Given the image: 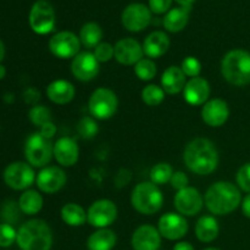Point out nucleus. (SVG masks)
Instances as JSON below:
<instances>
[{
	"mask_svg": "<svg viewBox=\"0 0 250 250\" xmlns=\"http://www.w3.org/2000/svg\"><path fill=\"white\" fill-rule=\"evenodd\" d=\"M186 166L197 175H210L219 165V151L211 141L195 138L190 141L183 151Z\"/></svg>",
	"mask_w": 250,
	"mask_h": 250,
	"instance_id": "obj_1",
	"label": "nucleus"
},
{
	"mask_svg": "<svg viewBox=\"0 0 250 250\" xmlns=\"http://www.w3.org/2000/svg\"><path fill=\"white\" fill-rule=\"evenodd\" d=\"M204 203L211 214L221 216L234 211L242 203L241 190L233 183L220 181L208 188Z\"/></svg>",
	"mask_w": 250,
	"mask_h": 250,
	"instance_id": "obj_2",
	"label": "nucleus"
},
{
	"mask_svg": "<svg viewBox=\"0 0 250 250\" xmlns=\"http://www.w3.org/2000/svg\"><path fill=\"white\" fill-rule=\"evenodd\" d=\"M16 242L21 250H50L53 233L43 220H29L20 227Z\"/></svg>",
	"mask_w": 250,
	"mask_h": 250,
	"instance_id": "obj_3",
	"label": "nucleus"
},
{
	"mask_svg": "<svg viewBox=\"0 0 250 250\" xmlns=\"http://www.w3.org/2000/svg\"><path fill=\"white\" fill-rule=\"evenodd\" d=\"M221 73L231 84L242 87L250 83V53L242 49L231 50L224 56Z\"/></svg>",
	"mask_w": 250,
	"mask_h": 250,
	"instance_id": "obj_4",
	"label": "nucleus"
},
{
	"mask_svg": "<svg viewBox=\"0 0 250 250\" xmlns=\"http://www.w3.org/2000/svg\"><path fill=\"white\" fill-rule=\"evenodd\" d=\"M131 203L139 214L154 215L163 208L164 195L159 186L153 182H142L134 187Z\"/></svg>",
	"mask_w": 250,
	"mask_h": 250,
	"instance_id": "obj_5",
	"label": "nucleus"
},
{
	"mask_svg": "<svg viewBox=\"0 0 250 250\" xmlns=\"http://www.w3.org/2000/svg\"><path fill=\"white\" fill-rule=\"evenodd\" d=\"M53 148L54 146L50 143V139L36 132L27 138L24 156L29 165L34 167H45L53 158Z\"/></svg>",
	"mask_w": 250,
	"mask_h": 250,
	"instance_id": "obj_6",
	"label": "nucleus"
},
{
	"mask_svg": "<svg viewBox=\"0 0 250 250\" xmlns=\"http://www.w3.org/2000/svg\"><path fill=\"white\" fill-rule=\"evenodd\" d=\"M119 99L109 88H98L92 93L88 103L90 115L97 120H109L116 114Z\"/></svg>",
	"mask_w": 250,
	"mask_h": 250,
	"instance_id": "obj_7",
	"label": "nucleus"
},
{
	"mask_svg": "<svg viewBox=\"0 0 250 250\" xmlns=\"http://www.w3.org/2000/svg\"><path fill=\"white\" fill-rule=\"evenodd\" d=\"M29 26L37 34H48L55 27V11L45 0H38L29 12Z\"/></svg>",
	"mask_w": 250,
	"mask_h": 250,
	"instance_id": "obj_8",
	"label": "nucleus"
},
{
	"mask_svg": "<svg viewBox=\"0 0 250 250\" xmlns=\"http://www.w3.org/2000/svg\"><path fill=\"white\" fill-rule=\"evenodd\" d=\"M36 180V173L31 165L22 161L12 163L5 168L4 171V181L10 188L15 190L27 189L33 185Z\"/></svg>",
	"mask_w": 250,
	"mask_h": 250,
	"instance_id": "obj_9",
	"label": "nucleus"
},
{
	"mask_svg": "<svg viewBox=\"0 0 250 250\" xmlns=\"http://www.w3.org/2000/svg\"><path fill=\"white\" fill-rule=\"evenodd\" d=\"M117 219V207L112 200L100 199L93 203L87 212V221L97 229H106Z\"/></svg>",
	"mask_w": 250,
	"mask_h": 250,
	"instance_id": "obj_10",
	"label": "nucleus"
},
{
	"mask_svg": "<svg viewBox=\"0 0 250 250\" xmlns=\"http://www.w3.org/2000/svg\"><path fill=\"white\" fill-rule=\"evenodd\" d=\"M81 41L75 33L68 31L54 34L49 41V49L51 54L59 59H73L80 51Z\"/></svg>",
	"mask_w": 250,
	"mask_h": 250,
	"instance_id": "obj_11",
	"label": "nucleus"
},
{
	"mask_svg": "<svg viewBox=\"0 0 250 250\" xmlns=\"http://www.w3.org/2000/svg\"><path fill=\"white\" fill-rule=\"evenodd\" d=\"M122 24L129 32H141L149 26L151 21V11L141 2L129 4L122 12Z\"/></svg>",
	"mask_w": 250,
	"mask_h": 250,
	"instance_id": "obj_12",
	"label": "nucleus"
},
{
	"mask_svg": "<svg viewBox=\"0 0 250 250\" xmlns=\"http://www.w3.org/2000/svg\"><path fill=\"white\" fill-rule=\"evenodd\" d=\"M173 204L178 214L182 216H195L202 211L204 199L199 190L193 187H187L178 190L173 199Z\"/></svg>",
	"mask_w": 250,
	"mask_h": 250,
	"instance_id": "obj_13",
	"label": "nucleus"
},
{
	"mask_svg": "<svg viewBox=\"0 0 250 250\" xmlns=\"http://www.w3.org/2000/svg\"><path fill=\"white\" fill-rule=\"evenodd\" d=\"M99 63L93 53L89 51L78 53L71 62V72L78 81L89 82L94 80L99 73Z\"/></svg>",
	"mask_w": 250,
	"mask_h": 250,
	"instance_id": "obj_14",
	"label": "nucleus"
},
{
	"mask_svg": "<svg viewBox=\"0 0 250 250\" xmlns=\"http://www.w3.org/2000/svg\"><path fill=\"white\" fill-rule=\"evenodd\" d=\"M158 229L163 237L170 241L183 238L188 232V222L181 214L167 212L159 220Z\"/></svg>",
	"mask_w": 250,
	"mask_h": 250,
	"instance_id": "obj_15",
	"label": "nucleus"
},
{
	"mask_svg": "<svg viewBox=\"0 0 250 250\" xmlns=\"http://www.w3.org/2000/svg\"><path fill=\"white\" fill-rule=\"evenodd\" d=\"M66 173L58 166H46L37 176V186L39 190L46 194L59 192L66 185Z\"/></svg>",
	"mask_w": 250,
	"mask_h": 250,
	"instance_id": "obj_16",
	"label": "nucleus"
},
{
	"mask_svg": "<svg viewBox=\"0 0 250 250\" xmlns=\"http://www.w3.org/2000/svg\"><path fill=\"white\" fill-rule=\"evenodd\" d=\"M115 56L116 61L126 66L136 65L143 59V46L133 38L120 39L115 44Z\"/></svg>",
	"mask_w": 250,
	"mask_h": 250,
	"instance_id": "obj_17",
	"label": "nucleus"
},
{
	"mask_svg": "<svg viewBox=\"0 0 250 250\" xmlns=\"http://www.w3.org/2000/svg\"><path fill=\"white\" fill-rule=\"evenodd\" d=\"M229 116V107L225 100L215 98L208 100L202 110L203 121L210 127H221Z\"/></svg>",
	"mask_w": 250,
	"mask_h": 250,
	"instance_id": "obj_18",
	"label": "nucleus"
},
{
	"mask_svg": "<svg viewBox=\"0 0 250 250\" xmlns=\"http://www.w3.org/2000/svg\"><path fill=\"white\" fill-rule=\"evenodd\" d=\"M53 155L61 166L71 167L78 161L80 148L75 139L70 137H62V138H59L54 144Z\"/></svg>",
	"mask_w": 250,
	"mask_h": 250,
	"instance_id": "obj_19",
	"label": "nucleus"
},
{
	"mask_svg": "<svg viewBox=\"0 0 250 250\" xmlns=\"http://www.w3.org/2000/svg\"><path fill=\"white\" fill-rule=\"evenodd\" d=\"M160 246V232L150 225L139 226L132 236V247L134 250H159Z\"/></svg>",
	"mask_w": 250,
	"mask_h": 250,
	"instance_id": "obj_20",
	"label": "nucleus"
},
{
	"mask_svg": "<svg viewBox=\"0 0 250 250\" xmlns=\"http://www.w3.org/2000/svg\"><path fill=\"white\" fill-rule=\"evenodd\" d=\"M185 100L190 105L199 106L204 105L210 97V84L205 78L194 77L190 78L183 89Z\"/></svg>",
	"mask_w": 250,
	"mask_h": 250,
	"instance_id": "obj_21",
	"label": "nucleus"
},
{
	"mask_svg": "<svg viewBox=\"0 0 250 250\" xmlns=\"http://www.w3.org/2000/svg\"><path fill=\"white\" fill-rule=\"evenodd\" d=\"M170 48V38L165 32L155 31L149 34L143 43V51L148 59L161 58Z\"/></svg>",
	"mask_w": 250,
	"mask_h": 250,
	"instance_id": "obj_22",
	"label": "nucleus"
},
{
	"mask_svg": "<svg viewBox=\"0 0 250 250\" xmlns=\"http://www.w3.org/2000/svg\"><path fill=\"white\" fill-rule=\"evenodd\" d=\"M76 89L73 84L65 80H56L46 87V97L50 102L59 105H65L72 102Z\"/></svg>",
	"mask_w": 250,
	"mask_h": 250,
	"instance_id": "obj_23",
	"label": "nucleus"
},
{
	"mask_svg": "<svg viewBox=\"0 0 250 250\" xmlns=\"http://www.w3.org/2000/svg\"><path fill=\"white\" fill-rule=\"evenodd\" d=\"M186 75L178 66H170L161 76V88L167 94H178L186 87Z\"/></svg>",
	"mask_w": 250,
	"mask_h": 250,
	"instance_id": "obj_24",
	"label": "nucleus"
},
{
	"mask_svg": "<svg viewBox=\"0 0 250 250\" xmlns=\"http://www.w3.org/2000/svg\"><path fill=\"white\" fill-rule=\"evenodd\" d=\"M192 7L187 6H181L175 7V9L170 10L167 14L164 17V27L166 31L172 32V33H177L185 29L187 26L188 20H189V11Z\"/></svg>",
	"mask_w": 250,
	"mask_h": 250,
	"instance_id": "obj_25",
	"label": "nucleus"
},
{
	"mask_svg": "<svg viewBox=\"0 0 250 250\" xmlns=\"http://www.w3.org/2000/svg\"><path fill=\"white\" fill-rule=\"evenodd\" d=\"M116 234L109 229H99L89 236L88 250H111L116 246Z\"/></svg>",
	"mask_w": 250,
	"mask_h": 250,
	"instance_id": "obj_26",
	"label": "nucleus"
},
{
	"mask_svg": "<svg viewBox=\"0 0 250 250\" xmlns=\"http://www.w3.org/2000/svg\"><path fill=\"white\" fill-rule=\"evenodd\" d=\"M219 222L214 216H203L195 225V234L200 242L210 243L219 236Z\"/></svg>",
	"mask_w": 250,
	"mask_h": 250,
	"instance_id": "obj_27",
	"label": "nucleus"
},
{
	"mask_svg": "<svg viewBox=\"0 0 250 250\" xmlns=\"http://www.w3.org/2000/svg\"><path fill=\"white\" fill-rule=\"evenodd\" d=\"M61 219L68 226L80 227L87 222V212L81 205L68 203L61 209Z\"/></svg>",
	"mask_w": 250,
	"mask_h": 250,
	"instance_id": "obj_28",
	"label": "nucleus"
},
{
	"mask_svg": "<svg viewBox=\"0 0 250 250\" xmlns=\"http://www.w3.org/2000/svg\"><path fill=\"white\" fill-rule=\"evenodd\" d=\"M103 38V29L95 22H87L83 24L80 32V41L85 48H97Z\"/></svg>",
	"mask_w": 250,
	"mask_h": 250,
	"instance_id": "obj_29",
	"label": "nucleus"
},
{
	"mask_svg": "<svg viewBox=\"0 0 250 250\" xmlns=\"http://www.w3.org/2000/svg\"><path fill=\"white\" fill-rule=\"evenodd\" d=\"M19 207L26 215H36L43 208V198L37 190H26L20 197Z\"/></svg>",
	"mask_w": 250,
	"mask_h": 250,
	"instance_id": "obj_30",
	"label": "nucleus"
},
{
	"mask_svg": "<svg viewBox=\"0 0 250 250\" xmlns=\"http://www.w3.org/2000/svg\"><path fill=\"white\" fill-rule=\"evenodd\" d=\"M173 175V170L170 164L159 163L154 165L150 170V182L154 185L161 186L170 182L171 177Z\"/></svg>",
	"mask_w": 250,
	"mask_h": 250,
	"instance_id": "obj_31",
	"label": "nucleus"
},
{
	"mask_svg": "<svg viewBox=\"0 0 250 250\" xmlns=\"http://www.w3.org/2000/svg\"><path fill=\"white\" fill-rule=\"evenodd\" d=\"M165 99V92L156 84H149L142 90V100L149 106H158Z\"/></svg>",
	"mask_w": 250,
	"mask_h": 250,
	"instance_id": "obj_32",
	"label": "nucleus"
},
{
	"mask_svg": "<svg viewBox=\"0 0 250 250\" xmlns=\"http://www.w3.org/2000/svg\"><path fill=\"white\" fill-rule=\"evenodd\" d=\"M134 72L142 81H151L156 76V65L151 59H142L134 65Z\"/></svg>",
	"mask_w": 250,
	"mask_h": 250,
	"instance_id": "obj_33",
	"label": "nucleus"
},
{
	"mask_svg": "<svg viewBox=\"0 0 250 250\" xmlns=\"http://www.w3.org/2000/svg\"><path fill=\"white\" fill-rule=\"evenodd\" d=\"M28 117L32 124L39 128L48 122H51L50 110L43 105H36V106L32 107L28 112Z\"/></svg>",
	"mask_w": 250,
	"mask_h": 250,
	"instance_id": "obj_34",
	"label": "nucleus"
},
{
	"mask_svg": "<svg viewBox=\"0 0 250 250\" xmlns=\"http://www.w3.org/2000/svg\"><path fill=\"white\" fill-rule=\"evenodd\" d=\"M98 131V124L94 121L93 117L84 116L80 120L77 125V132L83 139H92L97 136Z\"/></svg>",
	"mask_w": 250,
	"mask_h": 250,
	"instance_id": "obj_35",
	"label": "nucleus"
},
{
	"mask_svg": "<svg viewBox=\"0 0 250 250\" xmlns=\"http://www.w3.org/2000/svg\"><path fill=\"white\" fill-rule=\"evenodd\" d=\"M181 70L187 77H199L200 72H202V62L194 56H187L186 59H183L182 63H181Z\"/></svg>",
	"mask_w": 250,
	"mask_h": 250,
	"instance_id": "obj_36",
	"label": "nucleus"
},
{
	"mask_svg": "<svg viewBox=\"0 0 250 250\" xmlns=\"http://www.w3.org/2000/svg\"><path fill=\"white\" fill-rule=\"evenodd\" d=\"M17 239V232L9 224L0 225V247H10Z\"/></svg>",
	"mask_w": 250,
	"mask_h": 250,
	"instance_id": "obj_37",
	"label": "nucleus"
},
{
	"mask_svg": "<svg viewBox=\"0 0 250 250\" xmlns=\"http://www.w3.org/2000/svg\"><path fill=\"white\" fill-rule=\"evenodd\" d=\"M93 54L99 62H107L115 56V48L109 43H100Z\"/></svg>",
	"mask_w": 250,
	"mask_h": 250,
	"instance_id": "obj_38",
	"label": "nucleus"
},
{
	"mask_svg": "<svg viewBox=\"0 0 250 250\" xmlns=\"http://www.w3.org/2000/svg\"><path fill=\"white\" fill-rule=\"evenodd\" d=\"M237 185L244 192L250 193V163L246 164L237 172Z\"/></svg>",
	"mask_w": 250,
	"mask_h": 250,
	"instance_id": "obj_39",
	"label": "nucleus"
},
{
	"mask_svg": "<svg viewBox=\"0 0 250 250\" xmlns=\"http://www.w3.org/2000/svg\"><path fill=\"white\" fill-rule=\"evenodd\" d=\"M188 182H189L188 176L186 175L185 172H182V171H176V172H173L172 177H171L170 180L171 187H172L173 189L177 190V192L178 190H182L185 189V188H187Z\"/></svg>",
	"mask_w": 250,
	"mask_h": 250,
	"instance_id": "obj_40",
	"label": "nucleus"
},
{
	"mask_svg": "<svg viewBox=\"0 0 250 250\" xmlns=\"http://www.w3.org/2000/svg\"><path fill=\"white\" fill-rule=\"evenodd\" d=\"M172 0H149V9L154 14H164L170 9Z\"/></svg>",
	"mask_w": 250,
	"mask_h": 250,
	"instance_id": "obj_41",
	"label": "nucleus"
},
{
	"mask_svg": "<svg viewBox=\"0 0 250 250\" xmlns=\"http://www.w3.org/2000/svg\"><path fill=\"white\" fill-rule=\"evenodd\" d=\"M38 132L42 134V136L45 137V138L50 139L53 138L54 134L56 133V127L54 126L53 122H48V124H45L44 126H42Z\"/></svg>",
	"mask_w": 250,
	"mask_h": 250,
	"instance_id": "obj_42",
	"label": "nucleus"
},
{
	"mask_svg": "<svg viewBox=\"0 0 250 250\" xmlns=\"http://www.w3.org/2000/svg\"><path fill=\"white\" fill-rule=\"evenodd\" d=\"M242 211H243L244 216L250 219V193L244 197L243 202H242Z\"/></svg>",
	"mask_w": 250,
	"mask_h": 250,
	"instance_id": "obj_43",
	"label": "nucleus"
},
{
	"mask_svg": "<svg viewBox=\"0 0 250 250\" xmlns=\"http://www.w3.org/2000/svg\"><path fill=\"white\" fill-rule=\"evenodd\" d=\"M173 250H194V247L188 242H180L173 247Z\"/></svg>",
	"mask_w": 250,
	"mask_h": 250,
	"instance_id": "obj_44",
	"label": "nucleus"
},
{
	"mask_svg": "<svg viewBox=\"0 0 250 250\" xmlns=\"http://www.w3.org/2000/svg\"><path fill=\"white\" fill-rule=\"evenodd\" d=\"M181 6H187V7H192V4L195 1V0H176Z\"/></svg>",
	"mask_w": 250,
	"mask_h": 250,
	"instance_id": "obj_45",
	"label": "nucleus"
},
{
	"mask_svg": "<svg viewBox=\"0 0 250 250\" xmlns=\"http://www.w3.org/2000/svg\"><path fill=\"white\" fill-rule=\"evenodd\" d=\"M4 56H5V46H4V43L0 41V62L2 61Z\"/></svg>",
	"mask_w": 250,
	"mask_h": 250,
	"instance_id": "obj_46",
	"label": "nucleus"
},
{
	"mask_svg": "<svg viewBox=\"0 0 250 250\" xmlns=\"http://www.w3.org/2000/svg\"><path fill=\"white\" fill-rule=\"evenodd\" d=\"M5 75H6V70H5L4 66H2L1 63H0V81H1L2 78L5 77Z\"/></svg>",
	"mask_w": 250,
	"mask_h": 250,
	"instance_id": "obj_47",
	"label": "nucleus"
},
{
	"mask_svg": "<svg viewBox=\"0 0 250 250\" xmlns=\"http://www.w3.org/2000/svg\"><path fill=\"white\" fill-rule=\"evenodd\" d=\"M204 250H220V249H216V248H207V249H204Z\"/></svg>",
	"mask_w": 250,
	"mask_h": 250,
	"instance_id": "obj_48",
	"label": "nucleus"
}]
</instances>
